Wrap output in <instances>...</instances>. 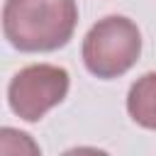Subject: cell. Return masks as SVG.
<instances>
[{
  "mask_svg": "<svg viewBox=\"0 0 156 156\" xmlns=\"http://www.w3.org/2000/svg\"><path fill=\"white\" fill-rule=\"evenodd\" d=\"M78 24L76 0H5L2 34L24 54H44L66 46Z\"/></svg>",
  "mask_w": 156,
  "mask_h": 156,
  "instance_id": "cell-1",
  "label": "cell"
},
{
  "mask_svg": "<svg viewBox=\"0 0 156 156\" xmlns=\"http://www.w3.org/2000/svg\"><path fill=\"white\" fill-rule=\"evenodd\" d=\"M71 88V73L56 63H29L7 83V105L24 122H39L61 105Z\"/></svg>",
  "mask_w": 156,
  "mask_h": 156,
  "instance_id": "cell-3",
  "label": "cell"
},
{
  "mask_svg": "<svg viewBox=\"0 0 156 156\" xmlns=\"http://www.w3.org/2000/svg\"><path fill=\"white\" fill-rule=\"evenodd\" d=\"M61 156H110V154L98 146H73V149H66Z\"/></svg>",
  "mask_w": 156,
  "mask_h": 156,
  "instance_id": "cell-6",
  "label": "cell"
},
{
  "mask_svg": "<svg viewBox=\"0 0 156 156\" xmlns=\"http://www.w3.org/2000/svg\"><path fill=\"white\" fill-rule=\"evenodd\" d=\"M0 156H41L37 139L17 127L0 129Z\"/></svg>",
  "mask_w": 156,
  "mask_h": 156,
  "instance_id": "cell-5",
  "label": "cell"
},
{
  "mask_svg": "<svg viewBox=\"0 0 156 156\" xmlns=\"http://www.w3.org/2000/svg\"><path fill=\"white\" fill-rule=\"evenodd\" d=\"M80 56L95 78H119L132 71L141 56V32L134 20L124 15H107L85 32Z\"/></svg>",
  "mask_w": 156,
  "mask_h": 156,
  "instance_id": "cell-2",
  "label": "cell"
},
{
  "mask_svg": "<svg viewBox=\"0 0 156 156\" xmlns=\"http://www.w3.org/2000/svg\"><path fill=\"white\" fill-rule=\"evenodd\" d=\"M127 112L134 124L156 132V71H146L129 85Z\"/></svg>",
  "mask_w": 156,
  "mask_h": 156,
  "instance_id": "cell-4",
  "label": "cell"
}]
</instances>
